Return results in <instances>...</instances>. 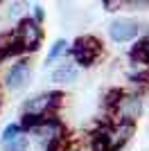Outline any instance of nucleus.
<instances>
[{"instance_id":"obj_1","label":"nucleus","mask_w":149,"mask_h":151,"mask_svg":"<svg viewBox=\"0 0 149 151\" xmlns=\"http://www.w3.org/2000/svg\"><path fill=\"white\" fill-rule=\"evenodd\" d=\"M70 54H72V61L77 65L90 68L102 57V43L95 36H79V38H74V43L70 45Z\"/></svg>"},{"instance_id":"obj_2","label":"nucleus","mask_w":149,"mask_h":151,"mask_svg":"<svg viewBox=\"0 0 149 151\" xmlns=\"http://www.w3.org/2000/svg\"><path fill=\"white\" fill-rule=\"evenodd\" d=\"M14 38L23 52H36L41 41H43L41 23H36L34 18H20L16 23V29H14Z\"/></svg>"},{"instance_id":"obj_3","label":"nucleus","mask_w":149,"mask_h":151,"mask_svg":"<svg viewBox=\"0 0 149 151\" xmlns=\"http://www.w3.org/2000/svg\"><path fill=\"white\" fill-rule=\"evenodd\" d=\"M30 133L38 140V142H41V145H45V147H50L52 142L66 138V129H63V124L56 120V117H52V115L43 117V120L38 122Z\"/></svg>"},{"instance_id":"obj_4","label":"nucleus","mask_w":149,"mask_h":151,"mask_svg":"<svg viewBox=\"0 0 149 151\" xmlns=\"http://www.w3.org/2000/svg\"><path fill=\"white\" fill-rule=\"evenodd\" d=\"M111 113L115 115V122H131V124H136V120L142 113V99L138 95L122 93V97L118 99V104L113 106Z\"/></svg>"},{"instance_id":"obj_5","label":"nucleus","mask_w":149,"mask_h":151,"mask_svg":"<svg viewBox=\"0 0 149 151\" xmlns=\"http://www.w3.org/2000/svg\"><path fill=\"white\" fill-rule=\"evenodd\" d=\"M63 99V93H43L38 97H32V99L25 101V113L27 115H38V117H48L52 111H54Z\"/></svg>"},{"instance_id":"obj_6","label":"nucleus","mask_w":149,"mask_h":151,"mask_svg":"<svg viewBox=\"0 0 149 151\" xmlns=\"http://www.w3.org/2000/svg\"><path fill=\"white\" fill-rule=\"evenodd\" d=\"M30 72H32L30 61L27 59H16L5 75V86L9 90H23L30 83Z\"/></svg>"},{"instance_id":"obj_7","label":"nucleus","mask_w":149,"mask_h":151,"mask_svg":"<svg viewBox=\"0 0 149 151\" xmlns=\"http://www.w3.org/2000/svg\"><path fill=\"white\" fill-rule=\"evenodd\" d=\"M140 34V25L133 18H115L108 25V36L115 43H129Z\"/></svg>"},{"instance_id":"obj_8","label":"nucleus","mask_w":149,"mask_h":151,"mask_svg":"<svg viewBox=\"0 0 149 151\" xmlns=\"http://www.w3.org/2000/svg\"><path fill=\"white\" fill-rule=\"evenodd\" d=\"M133 131H136V124H131V122H111V124H106V135H108L111 151L122 149L131 140Z\"/></svg>"},{"instance_id":"obj_9","label":"nucleus","mask_w":149,"mask_h":151,"mask_svg":"<svg viewBox=\"0 0 149 151\" xmlns=\"http://www.w3.org/2000/svg\"><path fill=\"white\" fill-rule=\"evenodd\" d=\"M131 61L149 65V32L133 45V50H131Z\"/></svg>"},{"instance_id":"obj_10","label":"nucleus","mask_w":149,"mask_h":151,"mask_svg":"<svg viewBox=\"0 0 149 151\" xmlns=\"http://www.w3.org/2000/svg\"><path fill=\"white\" fill-rule=\"evenodd\" d=\"M77 79V65L74 63H63L52 72V81L56 83H70Z\"/></svg>"},{"instance_id":"obj_11","label":"nucleus","mask_w":149,"mask_h":151,"mask_svg":"<svg viewBox=\"0 0 149 151\" xmlns=\"http://www.w3.org/2000/svg\"><path fill=\"white\" fill-rule=\"evenodd\" d=\"M27 147H30V140H27L25 133H20V135H16V138L2 142V149L5 151H27Z\"/></svg>"},{"instance_id":"obj_12","label":"nucleus","mask_w":149,"mask_h":151,"mask_svg":"<svg viewBox=\"0 0 149 151\" xmlns=\"http://www.w3.org/2000/svg\"><path fill=\"white\" fill-rule=\"evenodd\" d=\"M68 50V43L63 41V38H56L54 43H52V47H50V52H48V57H45V63H52L54 59H59L63 54V52Z\"/></svg>"},{"instance_id":"obj_13","label":"nucleus","mask_w":149,"mask_h":151,"mask_svg":"<svg viewBox=\"0 0 149 151\" xmlns=\"http://www.w3.org/2000/svg\"><path fill=\"white\" fill-rule=\"evenodd\" d=\"M20 133H23V126H20V124H9L5 131H2V142L16 138V135H20Z\"/></svg>"},{"instance_id":"obj_14","label":"nucleus","mask_w":149,"mask_h":151,"mask_svg":"<svg viewBox=\"0 0 149 151\" xmlns=\"http://www.w3.org/2000/svg\"><path fill=\"white\" fill-rule=\"evenodd\" d=\"M102 7H104L106 12H115V9L124 7V2H120V0H104V2H102Z\"/></svg>"},{"instance_id":"obj_15","label":"nucleus","mask_w":149,"mask_h":151,"mask_svg":"<svg viewBox=\"0 0 149 151\" xmlns=\"http://www.w3.org/2000/svg\"><path fill=\"white\" fill-rule=\"evenodd\" d=\"M20 14H23V5H12L9 7V16H12V18H16V16H20Z\"/></svg>"},{"instance_id":"obj_16","label":"nucleus","mask_w":149,"mask_h":151,"mask_svg":"<svg viewBox=\"0 0 149 151\" xmlns=\"http://www.w3.org/2000/svg\"><path fill=\"white\" fill-rule=\"evenodd\" d=\"M32 18L36 20V23L43 20V9H41V5H34V16H32Z\"/></svg>"},{"instance_id":"obj_17","label":"nucleus","mask_w":149,"mask_h":151,"mask_svg":"<svg viewBox=\"0 0 149 151\" xmlns=\"http://www.w3.org/2000/svg\"><path fill=\"white\" fill-rule=\"evenodd\" d=\"M68 151H74V149H68Z\"/></svg>"}]
</instances>
